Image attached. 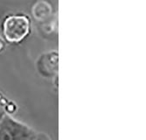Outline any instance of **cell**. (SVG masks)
<instances>
[{
  "instance_id": "obj_1",
  "label": "cell",
  "mask_w": 146,
  "mask_h": 140,
  "mask_svg": "<svg viewBox=\"0 0 146 140\" xmlns=\"http://www.w3.org/2000/svg\"><path fill=\"white\" fill-rule=\"evenodd\" d=\"M29 21L25 16H11L4 24V33L6 40L11 42H19L27 35Z\"/></svg>"
}]
</instances>
